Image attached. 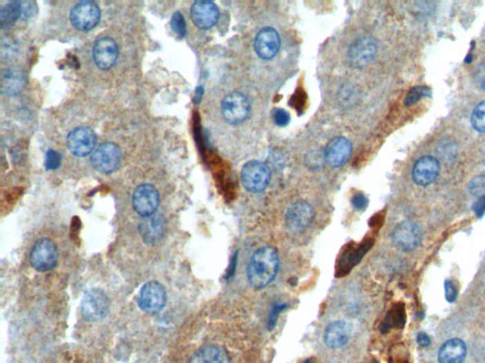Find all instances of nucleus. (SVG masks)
<instances>
[{
    "mask_svg": "<svg viewBox=\"0 0 485 363\" xmlns=\"http://www.w3.org/2000/svg\"><path fill=\"white\" fill-rule=\"evenodd\" d=\"M279 269V258L271 247H263L256 251L248 267V278L254 289L268 287L275 278Z\"/></svg>",
    "mask_w": 485,
    "mask_h": 363,
    "instance_id": "1",
    "label": "nucleus"
},
{
    "mask_svg": "<svg viewBox=\"0 0 485 363\" xmlns=\"http://www.w3.org/2000/svg\"><path fill=\"white\" fill-rule=\"evenodd\" d=\"M59 252L57 245L50 238L37 241L30 251V265L39 273L52 271L57 267Z\"/></svg>",
    "mask_w": 485,
    "mask_h": 363,
    "instance_id": "2",
    "label": "nucleus"
},
{
    "mask_svg": "<svg viewBox=\"0 0 485 363\" xmlns=\"http://www.w3.org/2000/svg\"><path fill=\"white\" fill-rule=\"evenodd\" d=\"M110 309V301L105 291L101 289H91L86 291L81 303L83 318L88 322H97L105 319Z\"/></svg>",
    "mask_w": 485,
    "mask_h": 363,
    "instance_id": "3",
    "label": "nucleus"
},
{
    "mask_svg": "<svg viewBox=\"0 0 485 363\" xmlns=\"http://www.w3.org/2000/svg\"><path fill=\"white\" fill-rule=\"evenodd\" d=\"M241 179L244 187L251 193L265 191L270 182V172L263 162L253 160L244 166Z\"/></svg>",
    "mask_w": 485,
    "mask_h": 363,
    "instance_id": "4",
    "label": "nucleus"
},
{
    "mask_svg": "<svg viewBox=\"0 0 485 363\" xmlns=\"http://www.w3.org/2000/svg\"><path fill=\"white\" fill-rule=\"evenodd\" d=\"M166 302V291L159 282L150 281L139 291L138 304L146 313H159L164 309Z\"/></svg>",
    "mask_w": 485,
    "mask_h": 363,
    "instance_id": "5",
    "label": "nucleus"
},
{
    "mask_svg": "<svg viewBox=\"0 0 485 363\" xmlns=\"http://www.w3.org/2000/svg\"><path fill=\"white\" fill-rule=\"evenodd\" d=\"M121 159V151L118 145L103 143L93 152L91 156V165L96 171L101 174H108L116 171Z\"/></svg>",
    "mask_w": 485,
    "mask_h": 363,
    "instance_id": "6",
    "label": "nucleus"
},
{
    "mask_svg": "<svg viewBox=\"0 0 485 363\" xmlns=\"http://www.w3.org/2000/svg\"><path fill=\"white\" fill-rule=\"evenodd\" d=\"M100 19V8L93 1L79 2L70 12L71 23L81 32H88L94 29Z\"/></svg>",
    "mask_w": 485,
    "mask_h": 363,
    "instance_id": "7",
    "label": "nucleus"
},
{
    "mask_svg": "<svg viewBox=\"0 0 485 363\" xmlns=\"http://www.w3.org/2000/svg\"><path fill=\"white\" fill-rule=\"evenodd\" d=\"M393 245L403 252L415 250L422 241V230L417 223L413 222H401L393 234Z\"/></svg>",
    "mask_w": 485,
    "mask_h": 363,
    "instance_id": "8",
    "label": "nucleus"
},
{
    "mask_svg": "<svg viewBox=\"0 0 485 363\" xmlns=\"http://www.w3.org/2000/svg\"><path fill=\"white\" fill-rule=\"evenodd\" d=\"M97 144V136L90 128L80 127L68 134L67 146L68 151L75 156H90Z\"/></svg>",
    "mask_w": 485,
    "mask_h": 363,
    "instance_id": "9",
    "label": "nucleus"
},
{
    "mask_svg": "<svg viewBox=\"0 0 485 363\" xmlns=\"http://www.w3.org/2000/svg\"><path fill=\"white\" fill-rule=\"evenodd\" d=\"M314 220V210L308 203L299 200L288 208L286 225L291 233L299 234L308 228Z\"/></svg>",
    "mask_w": 485,
    "mask_h": 363,
    "instance_id": "10",
    "label": "nucleus"
},
{
    "mask_svg": "<svg viewBox=\"0 0 485 363\" xmlns=\"http://www.w3.org/2000/svg\"><path fill=\"white\" fill-rule=\"evenodd\" d=\"M159 205V194L153 185H141L135 190L133 195L134 209L142 218L156 214Z\"/></svg>",
    "mask_w": 485,
    "mask_h": 363,
    "instance_id": "11",
    "label": "nucleus"
},
{
    "mask_svg": "<svg viewBox=\"0 0 485 363\" xmlns=\"http://www.w3.org/2000/svg\"><path fill=\"white\" fill-rule=\"evenodd\" d=\"M250 110L248 98L239 92L228 94L222 103L223 116L230 124L243 123L248 118Z\"/></svg>",
    "mask_w": 485,
    "mask_h": 363,
    "instance_id": "12",
    "label": "nucleus"
},
{
    "mask_svg": "<svg viewBox=\"0 0 485 363\" xmlns=\"http://www.w3.org/2000/svg\"><path fill=\"white\" fill-rule=\"evenodd\" d=\"M377 41L373 37H362L353 43L348 57L353 67L363 68L367 67L375 59L377 54Z\"/></svg>",
    "mask_w": 485,
    "mask_h": 363,
    "instance_id": "13",
    "label": "nucleus"
},
{
    "mask_svg": "<svg viewBox=\"0 0 485 363\" xmlns=\"http://www.w3.org/2000/svg\"><path fill=\"white\" fill-rule=\"evenodd\" d=\"M93 57L99 68L110 70L118 60V45L112 38L101 37L94 45Z\"/></svg>",
    "mask_w": 485,
    "mask_h": 363,
    "instance_id": "14",
    "label": "nucleus"
},
{
    "mask_svg": "<svg viewBox=\"0 0 485 363\" xmlns=\"http://www.w3.org/2000/svg\"><path fill=\"white\" fill-rule=\"evenodd\" d=\"M352 144L344 136L336 137L329 142L324 152L326 164L334 169L346 164L352 156Z\"/></svg>",
    "mask_w": 485,
    "mask_h": 363,
    "instance_id": "15",
    "label": "nucleus"
},
{
    "mask_svg": "<svg viewBox=\"0 0 485 363\" xmlns=\"http://www.w3.org/2000/svg\"><path fill=\"white\" fill-rule=\"evenodd\" d=\"M166 230V220L164 215L159 213L149 217H144L139 225V235L144 242L149 245H154L161 240L164 238Z\"/></svg>",
    "mask_w": 485,
    "mask_h": 363,
    "instance_id": "16",
    "label": "nucleus"
},
{
    "mask_svg": "<svg viewBox=\"0 0 485 363\" xmlns=\"http://www.w3.org/2000/svg\"><path fill=\"white\" fill-rule=\"evenodd\" d=\"M254 48L261 59H273L281 48V39L278 32L273 28H265L260 30L255 38Z\"/></svg>",
    "mask_w": 485,
    "mask_h": 363,
    "instance_id": "17",
    "label": "nucleus"
},
{
    "mask_svg": "<svg viewBox=\"0 0 485 363\" xmlns=\"http://www.w3.org/2000/svg\"><path fill=\"white\" fill-rule=\"evenodd\" d=\"M219 9L217 4L210 1H197L190 9L192 22L200 29H210L217 24L219 19Z\"/></svg>",
    "mask_w": 485,
    "mask_h": 363,
    "instance_id": "18",
    "label": "nucleus"
},
{
    "mask_svg": "<svg viewBox=\"0 0 485 363\" xmlns=\"http://www.w3.org/2000/svg\"><path fill=\"white\" fill-rule=\"evenodd\" d=\"M440 172V164L433 156H423L416 162L413 169V179L421 187L433 184Z\"/></svg>",
    "mask_w": 485,
    "mask_h": 363,
    "instance_id": "19",
    "label": "nucleus"
},
{
    "mask_svg": "<svg viewBox=\"0 0 485 363\" xmlns=\"http://www.w3.org/2000/svg\"><path fill=\"white\" fill-rule=\"evenodd\" d=\"M351 337V327L344 321L333 322L325 332V344L331 349L345 346Z\"/></svg>",
    "mask_w": 485,
    "mask_h": 363,
    "instance_id": "20",
    "label": "nucleus"
},
{
    "mask_svg": "<svg viewBox=\"0 0 485 363\" xmlns=\"http://www.w3.org/2000/svg\"><path fill=\"white\" fill-rule=\"evenodd\" d=\"M189 363H230L227 351L219 345L208 344L195 353Z\"/></svg>",
    "mask_w": 485,
    "mask_h": 363,
    "instance_id": "21",
    "label": "nucleus"
},
{
    "mask_svg": "<svg viewBox=\"0 0 485 363\" xmlns=\"http://www.w3.org/2000/svg\"><path fill=\"white\" fill-rule=\"evenodd\" d=\"M466 355V344L462 340L452 339L441 347L438 360L440 363H463Z\"/></svg>",
    "mask_w": 485,
    "mask_h": 363,
    "instance_id": "22",
    "label": "nucleus"
},
{
    "mask_svg": "<svg viewBox=\"0 0 485 363\" xmlns=\"http://www.w3.org/2000/svg\"><path fill=\"white\" fill-rule=\"evenodd\" d=\"M23 5L20 1H11L5 4L0 10V26L9 29L22 17Z\"/></svg>",
    "mask_w": 485,
    "mask_h": 363,
    "instance_id": "23",
    "label": "nucleus"
},
{
    "mask_svg": "<svg viewBox=\"0 0 485 363\" xmlns=\"http://www.w3.org/2000/svg\"><path fill=\"white\" fill-rule=\"evenodd\" d=\"M3 91L9 95H17L21 90L23 81L21 75L19 72L9 70L6 71V74L3 76Z\"/></svg>",
    "mask_w": 485,
    "mask_h": 363,
    "instance_id": "24",
    "label": "nucleus"
},
{
    "mask_svg": "<svg viewBox=\"0 0 485 363\" xmlns=\"http://www.w3.org/2000/svg\"><path fill=\"white\" fill-rule=\"evenodd\" d=\"M431 95H433V93H431V90L428 86H415L413 90L408 91L404 103H405L406 106L410 107V106L415 105V104L419 103L423 98H430Z\"/></svg>",
    "mask_w": 485,
    "mask_h": 363,
    "instance_id": "25",
    "label": "nucleus"
},
{
    "mask_svg": "<svg viewBox=\"0 0 485 363\" xmlns=\"http://www.w3.org/2000/svg\"><path fill=\"white\" fill-rule=\"evenodd\" d=\"M471 123L475 130L485 133V101L476 106L471 116Z\"/></svg>",
    "mask_w": 485,
    "mask_h": 363,
    "instance_id": "26",
    "label": "nucleus"
},
{
    "mask_svg": "<svg viewBox=\"0 0 485 363\" xmlns=\"http://www.w3.org/2000/svg\"><path fill=\"white\" fill-rule=\"evenodd\" d=\"M438 154L444 162L452 161V160L455 159L457 156L455 143L451 141L442 142L438 147Z\"/></svg>",
    "mask_w": 485,
    "mask_h": 363,
    "instance_id": "27",
    "label": "nucleus"
},
{
    "mask_svg": "<svg viewBox=\"0 0 485 363\" xmlns=\"http://www.w3.org/2000/svg\"><path fill=\"white\" fill-rule=\"evenodd\" d=\"M172 30L179 37H184L187 32L186 21L184 17L180 12H176L172 14L171 20Z\"/></svg>",
    "mask_w": 485,
    "mask_h": 363,
    "instance_id": "28",
    "label": "nucleus"
},
{
    "mask_svg": "<svg viewBox=\"0 0 485 363\" xmlns=\"http://www.w3.org/2000/svg\"><path fill=\"white\" fill-rule=\"evenodd\" d=\"M469 190L475 196H484L485 195V175L475 177L469 185Z\"/></svg>",
    "mask_w": 485,
    "mask_h": 363,
    "instance_id": "29",
    "label": "nucleus"
},
{
    "mask_svg": "<svg viewBox=\"0 0 485 363\" xmlns=\"http://www.w3.org/2000/svg\"><path fill=\"white\" fill-rule=\"evenodd\" d=\"M405 311L402 307H396L392 312H390V318L388 320V324L395 326H403L405 324Z\"/></svg>",
    "mask_w": 485,
    "mask_h": 363,
    "instance_id": "30",
    "label": "nucleus"
},
{
    "mask_svg": "<svg viewBox=\"0 0 485 363\" xmlns=\"http://www.w3.org/2000/svg\"><path fill=\"white\" fill-rule=\"evenodd\" d=\"M61 157L57 152L50 149L46 157V167L48 169H57L60 166Z\"/></svg>",
    "mask_w": 485,
    "mask_h": 363,
    "instance_id": "31",
    "label": "nucleus"
},
{
    "mask_svg": "<svg viewBox=\"0 0 485 363\" xmlns=\"http://www.w3.org/2000/svg\"><path fill=\"white\" fill-rule=\"evenodd\" d=\"M273 119L277 125L283 127L288 125L289 121H290V116L288 112L283 110V109H276L274 111Z\"/></svg>",
    "mask_w": 485,
    "mask_h": 363,
    "instance_id": "32",
    "label": "nucleus"
},
{
    "mask_svg": "<svg viewBox=\"0 0 485 363\" xmlns=\"http://www.w3.org/2000/svg\"><path fill=\"white\" fill-rule=\"evenodd\" d=\"M444 293H446V299L449 303H453L457 298V289L455 284L451 280H446L444 283Z\"/></svg>",
    "mask_w": 485,
    "mask_h": 363,
    "instance_id": "33",
    "label": "nucleus"
},
{
    "mask_svg": "<svg viewBox=\"0 0 485 363\" xmlns=\"http://www.w3.org/2000/svg\"><path fill=\"white\" fill-rule=\"evenodd\" d=\"M286 306H280V304H276V306L274 307L273 311H271L270 312V315H269L268 318L269 330H273L274 327H275L277 320H278V317L279 315H280L281 312L283 311L284 309H286Z\"/></svg>",
    "mask_w": 485,
    "mask_h": 363,
    "instance_id": "34",
    "label": "nucleus"
},
{
    "mask_svg": "<svg viewBox=\"0 0 485 363\" xmlns=\"http://www.w3.org/2000/svg\"><path fill=\"white\" fill-rule=\"evenodd\" d=\"M475 79H476L477 85L485 91V63H482L479 68H477Z\"/></svg>",
    "mask_w": 485,
    "mask_h": 363,
    "instance_id": "35",
    "label": "nucleus"
},
{
    "mask_svg": "<svg viewBox=\"0 0 485 363\" xmlns=\"http://www.w3.org/2000/svg\"><path fill=\"white\" fill-rule=\"evenodd\" d=\"M352 205H354V207L357 208V209H365L368 205V199L364 195L362 194V193H359V194L355 195V196L353 197Z\"/></svg>",
    "mask_w": 485,
    "mask_h": 363,
    "instance_id": "36",
    "label": "nucleus"
},
{
    "mask_svg": "<svg viewBox=\"0 0 485 363\" xmlns=\"http://www.w3.org/2000/svg\"><path fill=\"white\" fill-rule=\"evenodd\" d=\"M473 210L475 214H476L477 217L479 218V219L484 217L485 214V195L479 197L478 200L474 204Z\"/></svg>",
    "mask_w": 485,
    "mask_h": 363,
    "instance_id": "37",
    "label": "nucleus"
},
{
    "mask_svg": "<svg viewBox=\"0 0 485 363\" xmlns=\"http://www.w3.org/2000/svg\"><path fill=\"white\" fill-rule=\"evenodd\" d=\"M417 342L420 346L428 347L430 345V338H429L426 333H424V332H421V333L418 334Z\"/></svg>",
    "mask_w": 485,
    "mask_h": 363,
    "instance_id": "38",
    "label": "nucleus"
},
{
    "mask_svg": "<svg viewBox=\"0 0 485 363\" xmlns=\"http://www.w3.org/2000/svg\"><path fill=\"white\" fill-rule=\"evenodd\" d=\"M472 62V55L471 53H469L468 55H467V57L466 58V63H469Z\"/></svg>",
    "mask_w": 485,
    "mask_h": 363,
    "instance_id": "39",
    "label": "nucleus"
}]
</instances>
